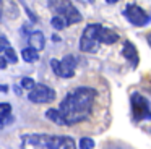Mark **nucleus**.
Returning <instances> with one entry per match:
<instances>
[{
    "instance_id": "15",
    "label": "nucleus",
    "mask_w": 151,
    "mask_h": 149,
    "mask_svg": "<svg viewBox=\"0 0 151 149\" xmlns=\"http://www.w3.org/2000/svg\"><path fill=\"white\" fill-rule=\"evenodd\" d=\"M50 24H52V28H54V29L60 31V29H63V28L67 26V21L62 18V16H57V15H55V16L52 18V21H50Z\"/></svg>"
},
{
    "instance_id": "8",
    "label": "nucleus",
    "mask_w": 151,
    "mask_h": 149,
    "mask_svg": "<svg viewBox=\"0 0 151 149\" xmlns=\"http://www.w3.org/2000/svg\"><path fill=\"white\" fill-rule=\"evenodd\" d=\"M75 65H76V58L73 57V55H65L63 60L60 62L59 74H57V76H60V78H72L73 73H75Z\"/></svg>"
},
{
    "instance_id": "11",
    "label": "nucleus",
    "mask_w": 151,
    "mask_h": 149,
    "mask_svg": "<svg viewBox=\"0 0 151 149\" xmlns=\"http://www.w3.org/2000/svg\"><path fill=\"white\" fill-rule=\"evenodd\" d=\"M29 45H31V49H34V50H42L44 49V45H46V37H44V34L42 32H39V31H34V32H31L29 34Z\"/></svg>"
},
{
    "instance_id": "27",
    "label": "nucleus",
    "mask_w": 151,
    "mask_h": 149,
    "mask_svg": "<svg viewBox=\"0 0 151 149\" xmlns=\"http://www.w3.org/2000/svg\"><path fill=\"white\" fill-rule=\"evenodd\" d=\"M89 2H94V0H89Z\"/></svg>"
},
{
    "instance_id": "2",
    "label": "nucleus",
    "mask_w": 151,
    "mask_h": 149,
    "mask_svg": "<svg viewBox=\"0 0 151 149\" xmlns=\"http://www.w3.org/2000/svg\"><path fill=\"white\" fill-rule=\"evenodd\" d=\"M23 149H76V143L70 136L46 135V133H28L21 136Z\"/></svg>"
},
{
    "instance_id": "7",
    "label": "nucleus",
    "mask_w": 151,
    "mask_h": 149,
    "mask_svg": "<svg viewBox=\"0 0 151 149\" xmlns=\"http://www.w3.org/2000/svg\"><path fill=\"white\" fill-rule=\"evenodd\" d=\"M124 13H125L128 21L135 26H145L150 23V15H146V11L143 8H140L138 5H133V3L127 5Z\"/></svg>"
},
{
    "instance_id": "21",
    "label": "nucleus",
    "mask_w": 151,
    "mask_h": 149,
    "mask_svg": "<svg viewBox=\"0 0 151 149\" xmlns=\"http://www.w3.org/2000/svg\"><path fill=\"white\" fill-rule=\"evenodd\" d=\"M5 68H7V60H5V57L0 55V70H5Z\"/></svg>"
},
{
    "instance_id": "3",
    "label": "nucleus",
    "mask_w": 151,
    "mask_h": 149,
    "mask_svg": "<svg viewBox=\"0 0 151 149\" xmlns=\"http://www.w3.org/2000/svg\"><path fill=\"white\" fill-rule=\"evenodd\" d=\"M49 6L57 13V16H62L67 21V24H73V23L81 21V15L80 11L68 2V0H49Z\"/></svg>"
},
{
    "instance_id": "10",
    "label": "nucleus",
    "mask_w": 151,
    "mask_h": 149,
    "mask_svg": "<svg viewBox=\"0 0 151 149\" xmlns=\"http://www.w3.org/2000/svg\"><path fill=\"white\" fill-rule=\"evenodd\" d=\"M98 42H102V44H114V42L119 41V34L112 29H107V28H101L98 32Z\"/></svg>"
},
{
    "instance_id": "20",
    "label": "nucleus",
    "mask_w": 151,
    "mask_h": 149,
    "mask_svg": "<svg viewBox=\"0 0 151 149\" xmlns=\"http://www.w3.org/2000/svg\"><path fill=\"white\" fill-rule=\"evenodd\" d=\"M8 47H10V42H8V39L4 37V36H0V52H5Z\"/></svg>"
},
{
    "instance_id": "24",
    "label": "nucleus",
    "mask_w": 151,
    "mask_h": 149,
    "mask_svg": "<svg viewBox=\"0 0 151 149\" xmlns=\"http://www.w3.org/2000/svg\"><path fill=\"white\" fill-rule=\"evenodd\" d=\"M4 126H5V123H4V120L0 118V128H4Z\"/></svg>"
},
{
    "instance_id": "25",
    "label": "nucleus",
    "mask_w": 151,
    "mask_h": 149,
    "mask_svg": "<svg viewBox=\"0 0 151 149\" xmlns=\"http://www.w3.org/2000/svg\"><path fill=\"white\" fill-rule=\"evenodd\" d=\"M109 149H120V148H112V146H111V148H109Z\"/></svg>"
},
{
    "instance_id": "17",
    "label": "nucleus",
    "mask_w": 151,
    "mask_h": 149,
    "mask_svg": "<svg viewBox=\"0 0 151 149\" xmlns=\"http://www.w3.org/2000/svg\"><path fill=\"white\" fill-rule=\"evenodd\" d=\"M5 60H7V63H8V62H10V63H17V62H18L17 52H15L12 47H8L7 50H5Z\"/></svg>"
},
{
    "instance_id": "23",
    "label": "nucleus",
    "mask_w": 151,
    "mask_h": 149,
    "mask_svg": "<svg viewBox=\"0 0 151 149\" xmlns=\"http://www.w3.org/2000/svg\"><path fill=\"white\" fill-rule=\"evenodd\" d=\"M106 2H107V3H117L119 0H106Z\"/></svg>"
},
{
    "instance_id": "12",
    "label": "nucleus",
    "mask_w": 151,
    "mask_h": 149,
    "mask_svg": "<svg viewBox=\"0 0 151 149\" xmlns=\"http://www.w3.org/2000/svg\"><path fill=\"white\" fill-rule=\"evenodd\" d=\"M122 52H124V57L127 58V60H130L133 65H137V62H138V54H137V49H135V45L132 44V42H128V41L125 42Z\"/></svg>"
},
{
    "instance_id": "19",
    "label": "nucleus",
    "mask_w": 151,
    "mask_h": 149,
    "mask_svg": "<svg viewBox=\"0 0 151 149\" xmlns=\"http://www.w3.org/2000/svg\"><path fill=\"white\" fill-rule=\"evenodd\" d=\"M21 87H24V89H33L34 86H36V81L33 80V78H23V80H21Z\"/></svg>"
},
{
    "instance_id": "4",
    "label": "nucleus",
    "mask_w": 151,
    "mask_h": 149,
    "mask_svg": "<svg viewBox=\"0 0 151 149\" xmlns=\"http://www.w3.org/2000/svg\"><path fill=\"white\" fill-rule=\"evenodd\" d=\"M102 26L101 24H88L83 31V36L80 39V49L81 52H96L98 50V32Z\"/></svg>"
},
{
    "instance_id": "6",
    "label": "nucleus",
    "mask_w": 151,
    "mask_h": 149,
    "mask_svg": "<svg viewBox=\"0 0 151 149\" xmlns=\"http://www.w3.org/2000/svg\"><path fill=\"white\" fill-rule=\"evenodd\" d=\"M132 109H133V115L137 120H148L151 117L150 102L140 94L132 96Z\"/></svg>"
},
{
    "instance_id": "9",
    "label": "nucleus",
    "mask_w": 151,
    "mask_h": 149,
    "mask_svg": "<svg viewBox=\"0 0 151 149\" xmlns=\"http://www.w3.org/2000/svg\"><path fill=\"white\" fill-rule=\"evenodd\" d=\"M0 6H2V11L0 13L7 15L8 18H12V19L18 18V15H20L18 5L13 2V0H0Z\"/></svg>"
},
{
    "instance_id": "16",
    "label": "nucleus",
    "mask_w": 151,
    "mask_h": 149,
    "mask_svg": "<svg viewBox=\"0 0 151 149\" xmlns=\"http://www.w3.org/2000/svg\"><path fill=\"white\" fill-rule=\"evenodd\" d=\"M10 113H12V105L10 104H7V102L0 104V118L2 120L7 118V117H10Z\"/></svg>"
},
{
    "instance_id": "5",
    "label": "nucleus",
    "mask_w": 151,
    "mask_h": 149,
    "mask_svg": "<svg viewBox=\"0 0 151 149\" xmlns=\"http://www.w3.org/2000/svg\"><path fill=\"white\" fill-rule=\"evenodd\" d=\"M28 99L34 104H47L52 102L55 99V91L50 89L49 86H44V84H36V86L31 89Z\"/></svg>"
},
{
    "instance_id": "1",
    "label": "nucleus",
    "mask_w": 151,
    "mask_h": 149,
    "mask_svg": "<svg viewBox=\"0 0 151 149\" xmlns=\"http://www.w3.org/2000/svg\"><path fill=\"white\" fill-rule=\"evenodd\" d=\"M94 99H96L94 89H91V87H78L62 100V104L57 110L62 113L65 125H73V123L83 122L89 115Z\"/></svg>"
},
{
    "instance_id": "26",
    "label": "nucleus",
    "mask_w": 151,
    "mask_h": 149,
    "mask_svg": "<svg viewBox=\"0 0 151 149\" xmlns=\"http://www.w3.org/2000/svg\"><path fill=\"white\" fill-rule=\"evenodd\" d=\"M0 21H2V13H0Z\"/></svg>"
},
{
    "instance_id": "13",
    "label": "nucleus",
    "mask_w": 151,
    "mask_h": 149,
    "mask_svg": "<svg viewBox=\"0 0 151 149\" xmlns=\"http://www.w3.org/2000/svg\"><path fill=\"white\" fill-rule=\"evenodd\" d=\"M46 118H49L50 122L57 123V125H65V120H63L62 113L57 109H47L46 110Z\"/></svg>"
},
{
    "instance_id": "14",
    "label": "nucleus",
    "mask_w": 151,
    "mask_h": 149,
    "mask_svg": "<svg viewBox=\"0 0 151 149\" xmlns=\"http://www.w3.org/2000/svg\"><path fill=\"white\" fill-rule=\"evenodd\" d=\"M21 57H23V60L24 62H36L37 58H39V55H37V52L34 50V49H31V47H28V49H23L21 50Z\"/></svg>"
},
{
    "instance_id": "22",
    "label": "nucleus",
    "mask_w": 151,
    "mask_h": 149,
    "mask_svg": "<svg viewBox=\"0 0 151 149\" xmlns=\"http://www.w3.org/2000/svg\"><path fill=\"white\" fill-rule=\"evenodd\" d=\"M0 91H4V92H7V91H8V87H7V86H0Z\"/></svg>"
},
{
    "instance_id": "18",
    "label": "nucleus",
    "mask_w": 151,
    "mask_h": 149,
    "mask_svg": "<svg viewBox=\"0 0 151 149\" xmlns=\"http://www.w3.org/2000/svg\"><path fill=\"white\" fill-rule=\"evenodd\" d=\"M80 149H93L94 148V141L91 138H81L80 139Z\"/></svg>"
}]
</instances>
